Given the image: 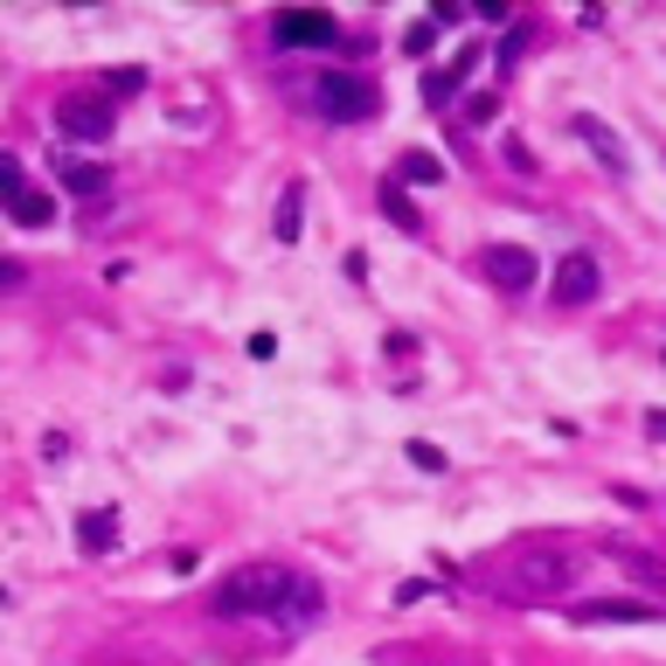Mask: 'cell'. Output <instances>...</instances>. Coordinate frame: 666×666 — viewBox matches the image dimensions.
<instances>
[{
	"mask_svg": "<svg viewBox=\"0 0 666 666\" xmlns=\"http://www.w3.org/2000/svg\"><path fill=\"white\" fill-rule=\"evenodd\" d=\"M472 70H479V49H466V56H458L451 70H430V76H424V97H430V105H451V91L466 84Z\"/></svg>",
	"mask_w": 666,
	"mask_h": 666,
	"instance_id": "11",
	"label": "cell"
},
{
	"mask_svg": "<svg viewBox=\"0 0 666 666\" xmlns=\"http://www.w3.org/2000/svg\"><path fill=\"white\" fill-rule=\"evenodd\" d=\"M56 188H70V195H105L112 188V167H97V160H56Z\"/></svg>",
	"mask_w": 666,
	"mask_h": 666,
	"instance_id": "9",
	"label": "cell"
},
{
	"mask_svg": "<svg viewBox=\"0 0 666 666\" xmlns=\"http://www.w3.org/2000/svg\"><path fill=\"white\" fill-rule=\"evenodd\" d=\"M403 181L409 188H438L445 181V160H438V153H403Z\"/></svg>",
	"mask_w": 666,
	"mask_h": 666,
	"instance_id": "13",
	"label": "cell"
},
{
	"mask_svg": "<svg viewBox=\"0 0 666 666\" xmlns=\"http://www.w3.org/2000/svg\"><path fill=\"white\" fill-rule=\"evenodd\" d=\"M597 285H604V271H597L591 250H570V258L555 264V299H562V305H591Z\"/></svg>",
	"mask_w": 666,
	"mask_h": 666,
	"instance_id": "6",
	"label": "cell"
},
{
	"mask_svg": "<svg viewBox=\"0 0 666 666\" xmlns=\"http://www.w3.org/2000/svg\"><path fill=\"white\" fill-rule=\"evenodd\" d=\"M583 570V555L570 549H542V555H514L507 562V591L514 597H555V591H570Z\"/></svg>",
	"mask_w": 666,
	"mask_h": 666,
	"instance_id": "2",
	"label": "cell"
},
{
	"mask_svg": "<svg viewBox=\"0 0 666 666\" xmlns=\"http://www.w3.org/2000/svg\"><path fill=\"white\" fill-rule=\"evenodd\" d=\"M278 42H285V49H333V42H341V29H333V14L292 8V14H278Z\"/></svg>",
	"mask_w": 666,
	"mask_h": 666,
	"instance_id": "7",
	"label": "cell"
},
{
	"mask_svg": "<svg viewBox=\"0 0 666 666\" xmlns=\"http://www.w3.org/2000/svg\"><path fill=\"white\" fill-rule=\"evenodd\" d=\"M576 139L591 146V153H597V160H604L611 174H625V139H618V133H604L597 118H576Z\"/></svg>",
	"mask_w": 666,
	"mask_h": 666,
	"instance_id": "12",
	"label": "cell"
},
{
	"mask_svg": "<svg viewBox=\"0 0 666 666\" xmlns=\"http://www.w3.org/2000/svg\"><path fill=\"white\" fill-rule=\"evenodd\" d=\"M299 201H305V188L292 181L285 201H278V222H271V229H278V243H292V237H299Z\"/></svg>",
	"mask_w": 666,
	"mask_h": 666,
	"instance_id": "15",
	"label": "cell"
},
{
	"mask_svg": "<svg viewBox=\"0 0 666 666\" xmlns=\"http://www.w3.org/2000/svg\"><path fill=\"white\" fill-rule=\"evenodd\" d=\"M479 271H486V285L493 292H507V299H521L534 278H542V264H534V250H521V243H493L479 258Z\"/></svg>",
	"mask_w": 666,
	"mask_h": 666,
	"instance_id": "4",
	"label": "cell"
},
{
	"mask_svg": "<svg viewBox=\"0 0 666 666\" xmlns=\"http://www.w3.org/2000/svg\"><path fill=\"white\" fill-rule=\"evenodd\" d=\"M21 195H29V181H21V160H14V153H0V209H14Z\"/></svg>",
	"mask_w": 666,
	"mask_h": 666,
	"instance_id": "16",
	"label": "cell"
},
{
	"mask_svg": "<svg viewBox=\"0 0 666 666\" xmlns=\"http://www.w3.org/2000/svg\"><path fill=\"white\" fill-rule=\"evenodd\" d=\"M76 542H84V555H105L118 542V514L112 507H91V514H76Z\"/></svg>",
	"mask_w": 666,
	"mask_h": 666,
	"instance_id": "10",
	"label": "cell"
},
{
	"mask_svg": "<svg viewBox=\"0 0 666 666\" xmlns=\"http://www.w3.org/2000/svg\"><path fill=\"white\" fill-rule=\"evenodd\" d=\"M299 591V576L285 570V562H243V570H229L216 583L209 611L216 618H278V604H285Z\"/></svg>",
	"mask_w": 666,
	"mask_h": 666,
	"instance_id": "1",
	"label": "cell"
},
{
	"mask_svg": "<svg viewBox=\"0 0 666 666\" xmlns=\"http://www.w3.org/2000/svg\"><path fill=\"white\" fill-rule=\"evenodd\" d=\"M430 42H438V21H409V35H403V49H409V56H424Z\"/></svg>",
	"mask_w": 666,
	"mask_h": 666,
	"instance_id": "18",
	"label": "cell"
},
{
	"mask_svg": "<svg viewBox=\"0 0 666 666\" xmlns=\"http://www.w3.org/2000/svg\"><path fill=\"white\" fill-rule=\"evenodd\" d=\"M382 209H389V222H396V229H424V222H417V209L403 201V188H382Z\"/></svg>",
	"mask_w": 666,
	"mask_h": 666,
	"instance_id": "17",
	"label": "cell"
},
{
	"mask_svg": "<svg viewBox=\"0 0 666 666\" xmlns=\"http://www.w3.org/2000/svg\"><path fill=\"white\" fill-rule=\"evenodd\" d=\"M409 466H424V472H445V451H438V445H409Z\"/></svg>",
	"mask_w": 666,
	"mask_h": 666,
	"instance_id": "19",
	"label": "cell"
},
{
	"mask_svg": "<svg viewBox=\"0 0 666 666\" xmlns=\"http://www.w3.org/2000/svg\"><path fill=\"white\" fill-rule=\"evenodd\" d=\"M313 97H320V112L333 118V125H362V118H375V84L368 76H354V70H326L320 84H313Z\"/></svg>",
	"mask_w": 666,
	"mask_h": 666,
	"instance_id": "3",
	"label": "cell"
},
{
	"mask_svg": "<svg viewBox=\"0 0 666 666\" xmlns=\"http://www.w3.org/2000/svg\"><path fill=\"white\" fill-rule=\"evenodd\" d=\"M14 285H21V264H14V258H0V292H14Z\"/></svg>",
	"mask_w": 666,
	"mask_h": 666,
	"instance_id": "20",
	"label": "cell"
},
{
	"mask_svg": "<svg viewBox=\"0 0 666 666\" xmlns=\"http://www.w3.org/2000/svg\"><path fill=\"white\" fill-rule=\"evenodd\" d=\"M570 618L576 625H646V618H659V611L638 604V597H597V604H576Z\"/></svg>",
	"mask_w": 666,
	"mask_h": 666,
	"instance_id": "8",
	"label": "cell"
},
{
	"mask_svg": "<svg viewBox=\"0 0 666 666\" xmlns=\"http://www.w3.org/2000/svg\"><path fill=\"white\" fill-rule=\"evenodd\" d=\"M8 216H14V222H29V229H42V222H56V201H49V195H35V188H29V195H21V201H14Z\"/></svg>",
	"mask_w": 666,
	"mask_h": 666,
	"instance_id": "14",
	"label": "cell"
},
{
	"mask_svg": "<svg viewBox=\"0 0 666 666\" xmlns=\"http://www.w3.org/2000/svg\"><path fill=\"white\" fill-rule=\"evenodd\" d=\"M112 105L105 97H63L56 105V133H70V139H112Z\"/></svg>",
	"mask_w": 666,
	"mask_h": 666,
	"instance_id": "5",
	"label": "cell"
}]
</instances>
